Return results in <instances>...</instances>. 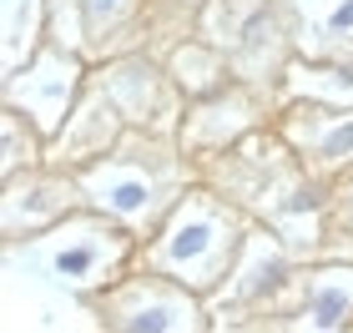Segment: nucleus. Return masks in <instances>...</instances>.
Masks as SVG:
<instances>
[{
    "instance_id": "1",
    "label": "nucleus",
    "mask_w": 353,
    "mask_h": 333,
    "mask_svg": "<svg viewBox=\"0 0 353 333\" xmlns=\"http://www.w3.org/2000/svg\"><path fill=\"white\" fill-rule=\"evenodd\" d=\"M71 172L86 208L121 222L141 243L162 228L176 197L197 182V162L182 152L176 132H147V126H126L117 147H106L101 157H91Z\"/></svg>"
},
{
    "instance_id": "2",
    "label": "nucleus",
    "mask_w": 353,
    "mask_h": 333,
    "mask_svg": "<svg viewBox=\"0 0 353 333\" xmlns=\"http://www.w3.org/2000/svg\"><path fill=\"white\" fill-rule=\"evenodd\" d=\"M252 222L258 217H248L232 197H222L217 187H207L197 177L182 197H176V208L162 217V228L137 248V268L167 273V278L187 283V288H197L207 298L232 273Z\"/></svg>"
},
{
    "instance_id": "3",
    "label": "nucleus",
    "mask_w": 353,
    "mask_h": 333,
    "mask_svg": "<svg viewBox=\"0 0 353 333\" xmlns=\"http://www.w3.org/2000/svg\"><path fill=\"white\" fill-rule=\"evenodd\" d=\"M137 248L141 237L126 232L121 222H111L91 208H76L51 232L26 237V243H6V263H30L46 283L71 288L91 303L96 293H106L117 278H126L137 268Z\"/></svg>"
},
{
    "instance_id": "4",
    "label": "nucleus",
    "mask_w": 353,
    "mask_h": 333,
    "mask_svg": "<svg viewBox=\"0 0 353 333\" xmlns=\"http://www.w3.org/2000/svg\"><path fill=\"white\" fill-rule=\"evenodd\" d=\"M197 177L207 187H217L222 197H232L237 208L258 222H278L283 208L303 192V182L313 177L298 162V152L278 137V126H258L243 141H232L228 152L197 162Z\"/></svg>"
},
{
    "instance_id": "5",
    "label": "nucleus",
    "mask_w": 353,
    "mask_h": 333,
    "mask_svg": "<svg viewBox=\"0 0 353 333\" xmlns=\"http://www.w3.org/2000/svg\"><path fill=\"white\" fill-rule=\"evenodd\" d=\"M303 258L283 243L268 222H252L248 237H243V252H237L232 273L207 293V313L217 323H243L252 313H278L283 298L293 293V278H298Z\"/></svg>"
},
{
    "instance_id": "6",
    "label": "nucleus",
    "mask_w": 353,
    "mask_h": 333,
    "mask_svg": "<svg viewBox=\"0 0 353 333\" xmlns=\"http://www.w3.org/2000/svg\"><path fill=\"white\" fill-rule=\"evenodd\" d=\"M91 308L106 328H121V333H197L212 319L197 288H187L167 273H152V268H132L106 293H96Z\"/></svg>"
},
{
    "instance_id": "7",
    "label": "nucleus",
    "mask_w": 353,
    "mask_h": 333,
    "mask_svg": "<svg viewBox=\"0 0 353 333\" xmlns=\"http://www.w3.org/2000/svg\"><path fill=\"white\" fill-rule=\"evenodd\" d=\"M86 76H91L86 56H76L56 41H41L26 66H15L6 76V111L26 117L46 141H56L66 117L76 111V101H81V91H86Z\"/></svg>"
},
{
    "instance_id": "8",
    "label": "nucleus",
    "mask_w": 353,
    "mask_h": 333,
    "mask_svg": "<svg viewBox=\"0 0 353 333\" xmlns=\"http://www.w3.org/2000/svg\"><path fill=\"white\" fill-rule=\"evenodd\" d=\"M91 86L121 111L126 126H147V132H176V121L187 111L167 61H157L147 51H121V56L96 61Z\"/></svg>"
},
{
    "instance_id": "9",
    "label": "nucleus",
    "mask_w": 353,
    "mask_h": 333,
    "mask_svg": "<svg viewBox=\"0 0 353 333\" xmlns=\"http://www.w3.org/2000/svg\"><path fill=\"white\" fill-rule=\"evenodd\" d=\"M0 237L6 243H26V237H41L51 232L61 217H71L81 202V187H76V172L71 167H56V162H41V167H26L15 177H0Z\"/></svg>"
},
{
    "instance_id": "10",
    "label": "nucleus",
    "mask_w": 353,
    "mask_h": 333,
    "mask_svg": "<svg viewBox=\"0 0 353 333\" xmlns=\"http://www.w3.org/2000/svg\"><path fill=\"white\" fill-rule=\"evenodd\" d=\"M263 91L248 86V81H228L222 91L212 97H192V106L182 111V121H176V141H182V152L192 162H207V157L228 152L232 141H243L248 132H258L263 126Z\"/></svg>"
},
{
    "instance_id": "11",
    "label": "nucleus",
    "mask_w": 353,
    "mask_h": 333,
    "mask_svg": "<svg viewBox=\"0 0 353 333\" xmlns=\"http://www.w3.org/2000/svg\"><path fill=\"white\" fill-rule=\"evenodd\" d=\"M278 137L298 152V162L313 177L333 182L339 172L353 167V106H323V101H283L278 117Z\"/></svg>"
},
{
    "instance_id": "12",
    "label": "nucleus",
    "mask_w": 353,
    "mask_h": 333,
    "mask_svg": "<svg viewBox=\"0 0 353 333\" xmlns=\"http://www.w3.org/2000/svg\"><path fill=\"white\" fill-rule=\"evenodd\" d=\"M283 328H308V333H339L353 323V258H313L298 268L293 293L272 313Z\"/></svg>"
},
{
    "instance_id": "13",
    "label": "nucleus",
    "mask_w": 353,
    "mask_h": 333,
    "mask_svg": "<svg viewBox=\"0 0 353 333\" xmlns=\"http://www.w3.org/2000/svg\"><path fill=\"white\" fill-rule=\"evenodd\" d=\"M121 132H126V117L91 86V76H86L81 101H76V111L66 117L61 137L51 141V162L56 167H81V162H91V157H101L106 147H117Z\"/></svg>"
},
{
    "instance_id": "14",
    "label": "nucleus",
    "mask_w": 353,
    "mask_h": 333,
    "mask_svg": "<svg viewBox=\"0 0 353 333\" xmlns=\"http://www.w3.org/2000/svg\"><path fill=\"white\" fill-rule=\"evenodd\" d=\"M283 101H323V106H353V46L328 51H293L283 71Z\"/></svg>"
},
{
    "instance_id": "15",
    "label": "nucleus",
    "mask_w": 353,
    "mask_h": 333,
    "mask_svg": "<svg viewBox=\"0 0 353 333\" xmlns=\"http://www.w3.org/2000/svg\"><path fill=\"white\" fill-rule=\"evenodd\" d=\"M141 10H147V0H81L86 56L91 61H106V56L132 51V41L141 30Z\"/></svg>"
},
{
    "instance_id": "16",
    "label": "nucleus",
    "mask_w": 353,
    "mask_h": 333,
    "mask_svg": "<svg viewBox=\"0 0 353 333\" xmlns=\"http://www.w3.org/2000/svg\"><path fill=\"white\" fill-rule=\"evenodd\" d=\"M167 71L182 97H212V91H222L228 81H237L232 76V56L222 51V46H212L207 36H192L182 41L176 51L167 56Z\"/></svg>"
},
{
    "instance_id": "17",
    "label": "nucleus",
    "mask_w": 353,
    "mask_h": 333,
    "mask_svg": "<svg viewBox=\"0 0 353 333\" xmlns=\"http://www.w3.org/2000/svg\"><path fill=\"white\" fill-rule=\"evenodd\" d=\"M298 51L353 46V0H288Z\"/></svg>"
},
{
    "instance_id": "18",
    "label": "nucleus",
    "mask_w": 353,
    "mask_h": 333,
    "mask_svg": "<svg viewBox=\"0 0 353 333\" xmlns=\"http://www.w3.org/2000/svg\"><path fill=\"white\" fill-rule=\"evenodd\" d=\"M333 243H348V252H353V167L328 182V252H333Z\"/></svg>"
},
{
    "instance_id": "19",
    "label": "nucleus",
    "mask_w": 353,
    "mask_h": 333,
    "mask_svg": "<svg viewBox=\"0 0 353 333\" xmlns=\"http://www.w3.org/2000/svg\"><path fill=\"white\" fill-rule=\"evenodd\" d=\"M207 0H152V10L162 15V21H197Z\"/></svg>"
}]
</instances>
